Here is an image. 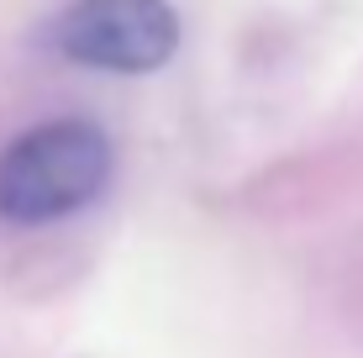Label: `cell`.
Segmentation results:
<instances>
[{
  "mask_svg": "<svg viewBox=\"0 0 363 358\" xmlns=\"http://www.w3.org/2000/svg\"><path fill=\"white\" fill-rule=\"evenodd\" d=\"M111 138L95 121H48L0 153V221L48 227L95 201L111 184Z\"/></svg>",
  "mask_w": 363,
  "mask_h": 358,
  "instance_id": "cell-1",
  "label": "cell"
},
{
  "mask_svg": "<svg viewBox=\"0 0 363 358\" xmlns=\"http://www.w3.org/2000/svg\"><path fill=\"white\" fill-rule=\"evenodd\" d=\"M53 47L84 69L153 74L179 47V16L169 0H74L53 21Z\"/></svg>",
  "mask_w": 363,
  "mask_h": 358,
  "instance_id": "cell-2",
  "label": "cell"
}]
</instances>
